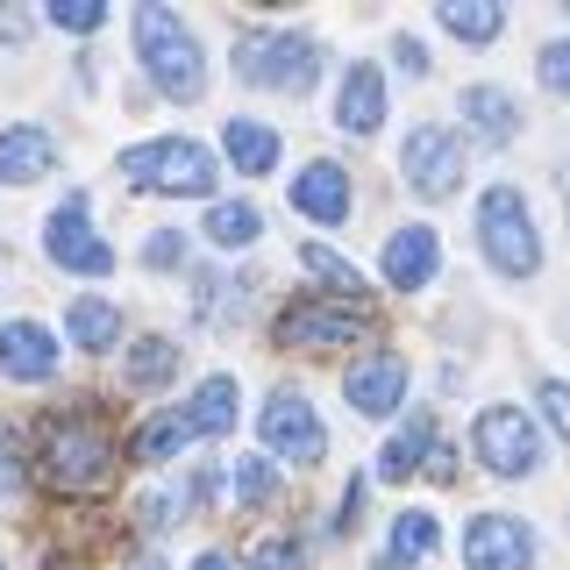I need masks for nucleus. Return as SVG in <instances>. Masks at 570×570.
<instances>
[{"label": "nucleus", "instance_id": "22", "mask_svg": "<svg viewBox=\"0 0 570 570\" xmlns=\"http://www.w3.org/2000/svg\"><path fill=\"white\" fill-rule=\"evenodd\" d=\"M193 435H200V428H193V421H186V414H178V406H171V414H157L150 428H136L129 456H136V463H165L171 450H186Z\"/></svg>", "mask_w": 570, "mask_h": 570}, {"label": "nucleus", "instance_id": "9", "mask_svg": "<svg viewBox=\"0 0 570 570\" xmlns=\"http://www.w3.org/2000/svg\"><path fill=\"white\" fill-rule=\"evenodd\" d=\"M528 557H534V534L513 513H478L463 528V563L471 570H528Z\"/></svg>", "mask_w": 570, "mask_h": 570}, {"label": "nucleus", "instance_id": "13", "mask_svg": "<svg viewBox=\"0 0 570 570\" xmlns=\"http://www.w3.org/2000/svg\"><path fill=\"white\" fill-rule=\"evenodd\" d=\"M0 371L22 379V385H43L50 371H58V343H50L36 321H8V328H0Z\"/></svg>", "mask_w": 570, "mask_h": 570}, {"label": "nucleus", "instance_id": "10", "mask_svg": "<svg viewBox=\"0 0 570 570\" xmlns=\"http://www.w3.org/2000/svg\"><path fill=\"white\" fill-rule=\"evenodd\" d=\"M50 257H58L65 272H86V278L115 272V249L86 228V193H65V207L50 214Z\"/></svg>", "mask_w": 570, "mask_h": 570}, {"label": "nucleus", "instance_id": "14", "mask_svg": "<svg viewBox=\"0 0 570 570\" xmlns=\"http://www.w3.org/2000/svg\"><path fill=\"white\" fill-rule=\"evenodd\" d=\"M385 121V86H379V65H350L343 86H335V129L350 136H371Z\"/></svg>", "mask_w": 570, "mask_h": 570}, {"label": "nucleus", "instance_id": "6", "mask_svg": "<svg viewBox=\"0 0 570 570\" xmlns=\"http://www.w3.org/2000/svg\"><path fill=\"white\" fill-rule=\"evenodd\" d=\"M364 328H371V314L350 307V299H293V307L278 314V343L285 350H343Z\"/></svg>", "mask_w": 570, "mask_h": 570}, {"label": "nucleus", "instance_id": "2", "mask_svg": "<svg viewBox=\"0 0 570 570\" xmlns=\"http://www.w3.org/2000/svg\"><path fill=\"white\" fill-rule=\"evenodd\" d=\"M136 50H142V65H150L157 94H171V100H200L207 65H200V43H193V29L178 22L171 8H136Z\"/></svg>", "mask_w": 570, "mask_h": 570}, {"label": "nucleus", "instance_id": "3", "mask_svg": "<svg viewBox=\"0 0 570 570\" xmlns=\"http://www.w3.org/2000/svg\"><path fill=\"white\" fill-rule=\"evenodd\" d=\"M236 71L249 86H272V94H307L321 79V50H314V36H293V29H243Z\"/></svg>", "mask_w": 570, "mask_h": 570}, {"label": "nucleus", "instance_id": "20", "mask_svg": "<svg viewBox=\"0 0 570 570\" xmlns=\"http://www.w3.org/2000/svg\"><path fill=\"white\" fill-rule=\"evenodd\" d=\"M222 142H228V157H236V171H249V178H264V171L278 165V136L264 129V121H249V115L228 121Z\"/></svg>", "mask_w": 570, "mask_h": 570}, {"label": "nucleus", "instance_id": "38", "mask_svg": "<svg viewBox=\"0 0 570 570\" xmlns=\"http://www.w3.org/2000/svg\"><path fill=\"white\" fill-rule=\"evenodd\" d=\"M0 36H8V43H22V36H29V22H22V14H0Z\"/></svg>", "mask_w": 570, "mask_h": 570}, {"label": "nucleus", "instance_id": "36", "mask_svg": "<svg viewBox=\"0 0 570 570\" xmlns=\"http://www.w3.org/2000/svg\"><path fill=\"white\" fill-rule=\"evenodd\" d=\"M142 257H150V264H171L178 257V228H157V243L142 249Z\"/></svg>", "mask_w": 570, "mask_h": 570}, {"label": "nucleus", "instance_id": "33", "mask_svg": "<svg viewBox=\"0 0 570 570\" xmlns=\"http://www.w3.org/2000/svg\"><path fill=\"white\" fill-rule=\"evenodd\" d=\"M542 414H549V428H557V435L570 442V385H557V379L542 385Z\"/></svg>", "mask_w": 570, "mask_h": 570}, {"label": "nucleus", "instance_id": "21", "mask_svg": "<svg viewBox=\"0 0 570 570\" xmlns=\"http://www.w3.org/2000/svg\"><path fill=\"white\" fill-rule=\"evenodd\" d=\"M463 121H471L485 142H513V121H521V107L499 94V86H471V94H463Z\"/></svg>", "mask_w": 570, "mask_h": 570}, {"label": "nucleus", "instance_id": "12", "mask_svg": "<svg viewBox=\"0 0 570 570\" xmlns=\"http://www.w3.org/2000/svg\"><path fill=\"white\" fill-rule=\"evenodd\" d=\"M343 392H350V406H356V414H392V406H400V392H406V356L371 350L364 364H350Z\"/></svg>", "mask_w": 570, "mask_h": 570}, {"label": "nucleus", "instance_id": "16", "mask_svg": "<svg viewBox=\"0 0 570 570\" xmlns=\"http://www.w3.org/2000/svg\"><path fill=\"white\" fill-rule=\"evenodd\" d=\"M293 207L314 214V222H350V178L335 165H307L293 178Z\"/></svg>", "mask_w": 570, "mask_h": 570}, {"label": "nucleus", "instance_id": "7", "mask_svg": "<svg viewBox=\"0 0 570 570\" xmlns=\"http://www.w3.org/2000/svg\"><path fill=\"white\" fill-rule=\"evenodd\" d=\"M400 171H406V186H414L421 200H442V193L463 178V142H456V129L421 121V129L406 136V150H400Z\"/></svg>", "mask_w": 570, "mask_h": 570}, {"label": "nucleus", "instance_id": "41", "mask_svg": "<svg viewBox=\"0 0 570 570\" xmlns=\"http://www.w3.org/2000/svg\"><path fill=\"white\" fill-rule=\"evenodd\" d=\"M563 200H570V186H563Z\"/></svg>", "mask_w": 570, "mask_h": 570}, {"label": "nucleus", "instance_id": "11", "mask_svg": "<svg viewBox=\"0 0 570 570\" xmlns=\"http://www.w3.org/2000/svg\"><path fill=\"white\" fill-rule=\"evenodd\" d=\"M264 442H272L278 456H293V463H321V450H328V435H321L314 406L293 400V392H278V400L264 406Z\"/></svg>", "mask_w": 570, "mask_h": 570}, {"label": "nucleus", "instance_id": "1", "mask_svg": "<svg viewBox=\"0 0 570 570\" xmlns=\"http://www.w3.org/2000/svg\"><path fill=\"white\" fill-rule=\"evenodd\" d=\"M115 463H121V450L94 406H58L43 421V478L58 492H107Z\"/></svg>", "mask_w": 570, "mask_h": 570}, {"label": "nucleus", "instance_id": "34", "mask_svg": "<svg viewBox=\"0 0 570 570\" xmlns=\"http://www.w3.org/2000/svg\"><path fill=\"white\" fill-rule=\"evenodd\" d=\"M0 492H22V450H14V435H0Z\"/></svg>", "mask_w": 570, "mask_h": 570}, {"label": "nucleus", "instance_id": "23", "mask_svg": "<svg viewBox=\"0 0 570 570\" xmlns=\"http://www.w3.org/2000/svg\"><path fill=\"white\" fill-rule=\"evenodd\" d=\"M299 264H307L314 278H328L335 299H350V307H364V299H371V293H364V272H356L350 257H335L328 243H307V249H299Z\"/></svg>", "mask_w": 570, "mask_h": 570}, {"label": "nucleus", "instance_id": "4", "mask_svg": "<svg viewBox=\"0 0 570 570\" xmlns=\"http://www.w3.org/2000/svg\"><path fill=\"white\" fill-rule=\"evenodd\" d=\"M121 178L157 186V193H214V157L186 136H157V142L121 150Z\"/></svg>", "mask_w": 570, "mask_h": 570}, {"label": "nucleus", "instance_id": "39", "mask_svg": "<svg viewBox=\"0 0 570 570\" xmlns=\"http://www.w3.org/2000/svg\"><path fill=\"white\" fill-rule=\"evenodd\" d=\"M193 570H236V563H228V557H222V549H207V557H200V563H193Z\"/></svg>", "mask_w": 570, "mask_h": 570}, {"label": "nucleus", "instance_id": "31", "mask_svg": "<svg viewBox=\"0 0 570 570\" xmlns=\"http://www.w3.org/2000/svg\"><path fill=\"white\" fill-rule=\"evenodd\" d=\"M299 557H307V549H299L293 534H278V542L257 549V570H299Z\"/></svg>", "mask_w": 570, "mask_h": 570}, {"label": "nucleus", "instance_id": "25", "mask_svg": "<svg viewBox=\"0 0 570 570\" xmlns=\"http://www.w3.org/2000/svg\"><path fill=\"white\" fill-rule=\"evenodd\" d=\"M428 549H435V513H421V507H406L400 521H392V557L379 570H406V563H421Z\"/></svg>", "mask_w": 570, "mask_h": 570}, {"label": "nucleus", "instance_id": "19", "mask_svg": "<svg viewBox=\"0 0 570 570\" xmlns=\"http://www.w3.org/2000/svg\"><path fill=\"white\" fill-rule=\"evenodd\" d=\"M65 328H71V343H79V350H115L121 343V307H115V299H100V293H86V299H71Z\"/></svg>", "mask_w": 570, "mask_h": 570}, {"label": "nucleus", "instance_id": "30", "mask_svg": "<svg viewBox=\"0 0 570 570\" xmlns=\"http://www.w3.org/2000/svg\"><path fill=\"white\" fill-rule=\"evenodd\" d=\"M50 22H58V29H100L107 22V8H100V0H50Z\"/></svg>", "mask_w": 570, "mask_h": 570}, {"label": "nucleus", "instance_id": "32", "mask_svg": "<svg viewBox=\"0 0 570 570\" xmlns=\"http://www.w3.org/2000/svg\"><path fill=\"white\" fill-rule=\"evenodd\" d=\"M542 86H549V94H570V43L542 50Z\"/></svg>", "mask_w": 570, "mask_h": 570}, {"label": "nucleus", "instance_id": "17", "mask_svg": "<svg viewBox=\"0 0 570 570\" xmlns=\"http://www.w3.org/2000/svg\"><path fill=\"white\" fill-rule=\"evenodd\" d=\"M58 165V142L43 129H8L0 136V186H29V178H43Z\"/></svg>", "mask_w": 570, "mask_h": 570}, {"label": "nucleus", "instance_id": "40", "mask_svg": "<svg viewBox=\"0 0 570 570\" xmlns=\"http://www.w3.org/2000/svg\"><path fill=\"white\" fill-rule=\"evenodd\" d=\"M136 570H157V563H136Z\"/></svg>", "mask_w": 570, "mask_h": 570}, {"label": "nucleus", "instance_id": "26", "mask_svg": "<svg viewBox=\"0 0 570 570\" xmlns=\"http://www.w3.org/2000/svg\"><path fill=\"white\" fill-rule=\"evenodd\" d=\"M442 29H450L456 43H492V36L507 29V14H499L492 0H450V8H442Z\"/></svg>", "mask_w": 570, "mask_h": 570}, {"label": "nucleus", "instance_id": "28", "mask_svg": "<svg viewBox=\"0 0 570 570\" xmlns=\"http://www.w3.org/2000/svg\"><path fill=\"white\" fill-rule=\"evenodd\" d=\"M178 371V350L165 343V335H150V343H136V356L121 364V385H136V392H150V385H165Z\"/></svg>", "mask_w": 570, "mask_h": 570}, {"label": "nucleus", "instance_id": "8", "mask_svg": "<svg viewBox=\"0 0 570 570\" xmlns=\"http://www.w3.org/2000/svg\"><path fill=\"white\" fill-rule=\"evenodd\" d=\"M478 456H485V471L499 478H521L542 463V442H534V421L521 406H485L478 414Z\"/></svg>", "mask_w": 570, "mask_h": 570}, {"label": "nucleus", "instance_id": "5", "mask_svg": "<svg viewBox=\"0 0 570 570\" xmlns=\"http://www.w3.org/2000/svg\"><path fill=\"white\" fill-rule=\"evenodd\" d=\"M478 236H485V257L507 278H528L534 264H542L534 222H528V207H521V193H513V186H492L485 200H478Z\"/></svg>", "mask_w": 570, "mask_h": 570}, {"label": "nucleus", "instance_id": "37", "mask_svg": "<svg viewBox=\"0 0 570 570\" xmlns=\"http://www.w3.org/2000/svg\"><path fill=\"white\" fill-rule=\"evenodd\" d=\"M428 478H442V485H450V478H456V456L435 450V456H428Z\"/></svg>", "mask_w": 570, "mask_h": 570}, {"label": "nucleus", "instance_id": "27", "mask_svg": "<svg viewBox=\"0 0 570 570\" xmlns=\"http://www.w3.org/2000/svg\"><path fill=\"white\" fill-rule=\"evenodd\" d=\"M207 236L222 243V249H249V243L264 236V214L249 207V200H222V207L207 214Z\"/></svg>", "mask_w": 570, "mask_h": 570}, {"label": "nucleus", "instance_id": "24", "mask_svg": "<svg viewBox=\"0 0 570 570\" xmlns=\"http://www.w3.org/2000/svg\"><path fill=\"white\" fill-rule=\"evenodd\" d=\"M186 421L200 428V435H222V428H236V379H207V385L186 400Z\"/></svg>", "mask_w": 570, "mask_h": 570}, {"label": "nucleus", "instance_id": "18", "mask_svg": "<svg viewBox=\"0 0 570 570\" xmlns=\"http://www.w3.org/2000/svg\"><path fill=\"white\" fill-rule=\"evenodd\" d=\"M428 456H435V414H414L400 435L385 442L379 478H414V471H428Z\"/></svg>", "mask_w": 570, "mask_h": 570}, {"label": "nucleus", "instance_id": "29", "mask_svg": "<svg viewBox=\"0 0 570 570\" xmlns=\"http://www.w3.org/2000/svg\"><path fill=\"white\" fill-rule=\"evenodd\" d=\"M228 485H236V499H243V507H264L278 478H272V463H264V456H236V471H228Z\"/></svg>", "mask_w": 570, "mask_h": 570}, {"label": "nucleus", "instance_id": "15", "mask_svg": "<svg viewBox=\"0 0 570 570\" xmlns=\"http://www.w3.org/2000/svg\"><path fill=\"white\" fill-rule=\"evenodd\" d=\"M385 278L400 285V293H414V285L435 278V228H400V236L385 243Z\"/></svg>", "mask_w": 570, "mask_h": 570}, {"label": "nucleus", "instance_id": "35", "mask_svg": "<svg viewBox=\"0 0 570 570\" xmlns=\"http://www.w3.org/2000/svg\"><path fill=\"white\" fill-rule=\"evenodd\" d=\"M392 58H400L406 71H428V50L414 43V36H400V43H392Z\"/></svg>", "mask_w": 570, "mask_h": 570}]
</instances>
